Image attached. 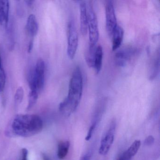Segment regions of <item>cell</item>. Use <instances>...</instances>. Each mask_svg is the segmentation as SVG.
Instances as JSON below:
<instances>
[{"instance_id": "obj_12", "label": "cell", "mask_w": 160, "mask_h": 160, "mask_svg": "<svg viewBox=\"0 0 160 160\" xmlns=\"http://www.w3.org/2000/svg\"><path fill=\"white\" fill-rule=\"evenodd\" d=\"M27 29L28 33L32 37H35L37 34L39 25L37 18L34 14L30 15L27 21Z\"/></svg>"}, {"instance_id": "obj_4", "label": "cell", "mask_w": 160, "mask_h": 160, "mask_svg": "<svg viewBox=\"0 0 160 160\" xmlns=\"http://www.w3.org/2000/svg\"><path fill=\"white\" fill-rule=\"evenodd\" d=\"M88 28L89 36V43L96 44L99 37V28L97 17L91 3H87Z\"/></svg>"}, {"instance_id": "obj_8", "label": "cell", "mask_w": 160, "mask_h": 160, "mask_svg": "<svg viewBox=\"0 0 160 160\" xmlns=\"http://www.w3.org/2000/svg\"><path fill=\"white\" fill-rule=\"evenodd\" d=\"M137 50L131 46L125 47L118 50L115 55L116 64L120 67H124L135 55Z\"/></svg>"}, {"instance_id": "obj_2", "label": "cell", "mask_w": 160, "mask_h": 160, "mask_svg": "<svg viewBox=\"0 0 160 160\" xmlns=\"http://www.w3.org/2000/svg\"><path fill=\"white\" fill-rule=\"evenodd\" d=\"M43 127L42 120L39 116L31 114H20L15 117L10 128L14 135L29 137L40 132Z\"/></svg>"}, {"instance_id": "obj_11", "label": "cell", "mask_w": 160, "mask_h": 160, "mask_svg": "<svg viewBox=\"0 0 160 160\" xmlns=\"http://www.w3.org/2000/svg\"><path fill=\"white\" fill-rule=\"evenodd\" d=\"M124 31L121 26L117 25L115 29L112 33V50H117L119 48L123 40Z\"/></svg>"}, {"instance_id": "obj_19", "label": "cell", "mask_w": 160, "mask_h": 160, "mask_svg": "<svg viewBox=\"0 0 160 160\" xmlns=\"http://www.w3.org/2000/svg\"><path fill=\"white\" fill-rule=\"evenodd\" d=\"M38 93L37 91L30 90L28 95V103L27 107L28 110H29L35 105L38 100Z\"/></svg>"}, {"instance_id": "obj_6", "label": "cell", "mask_w": 160, "mask_h": 160, "mask_svg": "<svg viewBox=\"0 0 160 160\" xmlns=\"http://www.w3.org/2000/svg\"><path fill=\"white\" fill-rule=\"evenodd\" d=\"M116 127V122L112 121L108 128L104 133L99 149V152L101 155H106L110 150L114 142Z\"/></svg>"}, {"instance_id": "obj_10", "label": "cell", "mask_w": 160, "mask_h": 160, "mask_svg": "<svg viewBox=\"0 0 160 160\" xmlns=\"http://www.w3.org/2000/svg\"><path fill=\"white\" fill-rule=\"evenodd\" d=\"M80 10V30L83 35H86L88 32V15L87 3L84 1L79 3Z\"/></svg>"}, {"instance_id": "obj_21", "label": "cell", "mask_w": 160, "mask_h": 160, "mask_svg": "<svg viewBox=\"0 0 160 160\" xmlns=\"http://www.w3.org/2000/svg\"><path fill=\"white\" fill-rule=\"evenodd\" d=\"M95 126H96V122H94L92 123L91 126L90 127L88 132V134H87V136H86V138H85V139L87 141H89L91 138L92 134H93V132H94Z\"/></svg>"}, {"instance_id": "obj_25", "label": "cell", "mask_w": 160, "mask_h": 160, "mask_svg": "<svg viewBox=\"0 0 160 160\" xmlns=\"http://www.w3.org/2000/svg\"><path fill=\"white\" fill-rule=\"evenodd\" d=\"M90 156L89 154H86L82 156L80 160H90Z\"/></svg>"}, {"instance_id": "obj_18", "label": "cell", "mask_w": 160, "mask_h": 160, "mask_svg": "<svg viewBox=\"0 0 160 160\" xmlns=\"http://www.w3.org/2000/svg\"><path fill=\"white\" fill-rule=\"evenodd\" d=\"M6 82V75L2 65L1 57L0 56V93L4 90Z\"/></svg>"}, {"instance_id": "obj_26", "label": "cell", "mask_w": 160, "mask_h": 160, "mask_svg": "<svg viewBox=\"0 0 160 160\" xmlns=\"http://www.w3.org/2000/svg\"><path fill=\"white\" fill-rule=\"evenodd\" d=\"M25 2H26V3H27L28 5L31 6L32 3H33V2H34V1H26Z\"/></svg>"}, {"instance_id": "obj_9", "label": "cell", "mask_w": 160, "mask_h": 160, "mask_svg": "<svg viewBox=\"0 0 160 160\" xmlns=\"http://www.w3.org/2000/svg\"><path fill=\"white\" fill-rule=\"evenodd\" d=\"M10 2L7 0L0 1V25L7 28L9 23Z\"/></svg>"}, {"instance_id": "obj_13", "label": "cell", "mask_w": 160, "mask_h": 160, "mask_svg": "<svg viewBox=\"0 0 160 160\" xmlns=\"http://www.w3.org/2000/svg\"><path fill=\"white\" fill-rule=\"evenodd\" d=\"M96 44H89L88 47L85 54V59L88 66L91 68H93L94 66V58L96 53Z\"/></svg>"}, {"instance_id": "obj_1", "label": "cell", "mask_w": 160, "mask_h": 160, "mask_svg": "<svg viewBox=\"0 0 160 160\" xmlns=\"http://www.w3.org/2000/svg\"><path fill=\"white\" fill-rule=\"evenodd\" d=\"M83 88L82 72L80 67L77 66L75 68L70 80L68 95L59 106L60 112L65 117H70L79 105Z\"/></svg>"}, {"instance_id": "obj_5", "label": "cell", "mask_w": 160, "mask_h": 160, "mask_svg": "<svg viewBox=\"0 0 160 160\" xmlns=\"http://www.w3.org/2000/svg\"><path fill=\"white\" fill-rule=\"evenodd\" d=\"M67 55L69 58L73 59L75 57L78 46V36L74 22L71 20L67 27Z\"/></svg>"}, {"instance_id": "obj_14", "label": "cell", "mask_w": 160, "mask_h": 160, "mask_svg": "<svg viewBox=\"0 0 160 160\" xmlns=\"http://www.w3.org/2000/svg\"><path fill=\"white\" fill-rule=\"evenodd\" d=\"M103 48L101 45L97 46L95 58H94V66L96 74H98L101 71L102 65Z\"/></svg>"}, {"instance_id": "obj_15", "label": "cell", "mask_w": 160, "mask_h": 160, "mask_svg": "<svg viewBox=\"0 0 160 160\" xmlns=\"http://www.w3.org/2000/svg\"><path fill=\"white\" fill-rule=\"evenodd\" d=\"M160 55H159V50L156 53L154 58L152 60V62L151 64L150 70L149 79L152 80L155 78L159 72L160 69Z\"/></svg>"}, {"instance_id": "obj_22", "label": "cell", "mask_w": 160, "mask_h": 160, "mask_svg": "<svg viewBox=\"0 0 160 160\" xmlns=\"http://www.w3.org/2000/svg\"><path fill=\"white\" fill-rule=\"evenodd\" d=\"M154 138L152 136L150 135L148 136L145 140L144 144L147 146H150L154 143Z\"/></svg>"}, {"instance_id": "obj_7", "label": "cell", "mask_w": 160, "mask_h": 160, "mask_svg": "<svg viewBox=\"0 0 160 160\" xmlns=\"http://www.w3.org/2000/svg\"><path fill=\"white\" fill-rule=\"evenodd\" d=\"M105 15L107 31L108 35L111 36L118 24L114 4L111 1H108L106 2Z\"/></svg>"}, {"instance_id": "obj_17", "label": "cell", "mask_w": 160, "mask_h": 160, "mask_svg": "<svg viewBox=\"0 0 160 160\" xmlns=\"http://www.w3.org/2000/svg\"><path fill=\"white\" fill-rule=\"evenodd\" d=\"M141 146V141L140 140H135L130 147L124 152L130 159H132L135 156L139 149Z\"/></svg>"}, {"instance_id": "obj_20", "label": "cell", "mask_w": 160, "mask_h": 160, "mask_svg": "<svg viewBox=\"0 0 160 160\" xmlns=\"http://www.w3.org/2000/svg\"><path fill=\"white\" fill-rule=\"evenodd\" d=\"M24 91L22 87H19L17 90L14 96V102L16 105H18L22 102L24 98Z\"/></svg>"}, {"instance_id": "obj_28", "label": "cell", "mask_w": 160, "mask_h": 160, "mask_svg": "<svg viewBox=\"0 0 160 160\" xmlns=\"http://www.w3.org/2000/svg\"><path fill=\"white\" fill-rule=\"evenodd\" d=\"M118 160H120L119 159H118Z\"/></svg>"}, {"instance_id": "obj_3", "label": "cell", "mask_w": 160, "mask_h": 160, "mask_svg": "<svg viewBox=\"0 0 160 160\" xmlns=\"http://www.w3.org/2000/svg\"><path fill=\"white\" fill-rule=\"evenodd\" d=\"M45 78V64L42 58L36 62L34 71L29 79L30 90L35 91L39 93L43 88Z\"/></svg>"}, {"instance_id": "obj_27", "label": "cell", "mask_w": 160, "mask_h": 160, "mask_svg": "<svg viewBox=\"0 0 160 160\" xmlns=\"http://www.w3.org/2000/svg\"><path fill=\"white\" fill-rule=\"evenodd\" d=\"M42 157L43 160H49V158L46 154H43Z\"/></svg>"}, {"instance_id": "obj_23", "label": "cell", "mask_w": 160, "mask_h": 160, "mask_svg": "<svg viewBox=\"0 0 160 160\" xmlns=\"http://www.w3.org/2000/svg\"><path fill=\"white\" fill-rule=\"evenodd\" d=\"M28 152L26 148H23L22 150V159L21 160H28Z\"/></svg>"}, {"instance_id": "obj_16", "label": "cell", "mask_w": 160, "mask_h": 160, "mask_svg": "<svg viewBox=\"0 0 160 160\" xmlns=\"http://www.w3.org/2000/svg\"><path fill=\"white\" fill-rule=\"evenodd\" d=\"M70 143L68 141L61 142L58 145V157L60 160L64 159L67 156L70 148Z\"/></svg>"}, {"instance_id": "obj_24", "label": "cell", "mask_w": 160, "mask_h": 160, "mask_svg": "<svg viewBox=\"0 0 160 160\" xmlns=\"http://www.w3.org/2000/svg\"><path fill=\"white\" fill-rule=\"evenodd\" d=\"M33 40H31L30 42L29 43L28 48V53H31L32 51V48H33Z\"/></svg>"}]
</instances>
